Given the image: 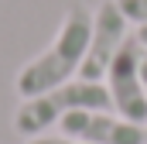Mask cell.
<instances>
[{
	"instance_id": "3",
	"label": "cell",
	"mask_w": 147,
	"mask_h": 144,
	"mask_svg": "<svg viewBox=\"0 0 147 144\" xmlns=\"http://www.w3.org/2000/svg\"><path fill=\"white\" fill-rule=\"evenodd\" d=\"M147 48L140 45V38L130 35L123 41V48L116 52V58L106 69V89H110V103L113 113L130 120V124H144L147 127V93H144V79H140V62H144Z\"/></svg>"
},
{
	"instance_id": "9",
	"label": "cell",
	"mask_w": 147,
	"mask_h": 144,
	"mask_svg": "<svg viewBox=\"0 0 147 144\" xmlns=\"http://www.w3.org/2000/svg\"><path fill=\"white\" fill-rule=\"evenodd\" d=\"M137 38H140V45L147 48V28H137Z\"/></svg>"
},
{
	"instance_id": "8",
	"label": "cell",
	"mask_w": 147,
	"mask_h": 144,
	"mask_svg": "<svg viewBox=\"0 0 147 144\" xmlns=\"http://www.w3.org/2000/svg\"><path fill=\"white\" fill-rule=\"evenodd\" d=\"M140 79H144V93H147V55H144V62H140Z\"/></svg>"
},
{
	"instance_id": "7",
	"label": "cell",
	"mask_w": 147,
	"mask_h": 144,
	"mask_svg": "<svg viewBox=\"0 0 147 144\" xmlns=\"http://www.w3.org/2000/svg\"><path fill=\"white\" fill-rule=\"evenodd\" d=\"M28 144H82V141H72V137H65V134H58V137H28Z\"/></svg>"
},
{
	"instance_id": "5",
	"label": "cell",
	"mask_w": 147,
	"mask_h": 144,
	"mask_svg": "<svg viewBox=\"0 0 147 144\" xmlns=\"http://www.w3.org/2000/svg\"><path fill=\"white\" fill-rule=\"evenodd\" d=\"M58 130L82 144H147V127L116 117L113 110H75Z\"/></svg>"
},
{
	"instance_id": "4",
	"label": "cell",
	"mask_w": 147,
	"mask_h": 144,
	"mask_svg": "<svg viewBox=\"0 0 147 144\" xmlns=\"http://www.w3.org/2000/svg\"><path fill=\"white\" fill-rule=\"evenodd\" d=\"M127 38H130V21H127V14L120 10L116 0H103V3L92 10V35H89V48H86L79 79L103 82L110 62L116 58V52L123 48Z\"/></svg>"
},
{
	"instance_id": "6",
	"label": "cell",
	"mask_w": 147,
	"mask_h": 144,
	"mask_svg": "<svg viewBox=\"0 0 147 144\" xmlns=\"http://www.w3.org/2000/svg\"><path fill=\"white\" fill-rule=\"evenodd\" d=\"M116 3H120V10L127 14V21H130V24L147 28V0H116Z\"/></svg>"
},
{
	"instance_id": "2",
	"label": "cell",
	"mask_w": 147,
	"mask_h": 144,
	"mask_svg": "<svg viewBox=\"0 0 147 144\" xmlns=\"http://www.w3.org/2000/svg\"><path fill=\"white\" fill-rule=\"evenodd\" d=\"M75 110H113L106 82L72 79V82H62L41 96L21 100V107L14 113V130L24 137H41L48 127H58Z\"/></svg>"
},
{
	"instance_id": "1",
	"label": "cell",
	"mask_w": 147,
	"mask_h": 144,
	"mask_svg": "<svg viewBox=\"0 0 147 144\" xmlns=\"http://www.w3.org/2000/svg\"><path fill=\"white\" fill-rule=\"evenodd\" d=\"M89 35H92V10L86 3H72L51 38V45L45 52H38L31 62H24V69L17 72V79H14L17 96L31 100V96H41L62 82H72L82 69Z\"/></svg>"
}]
</instances>
